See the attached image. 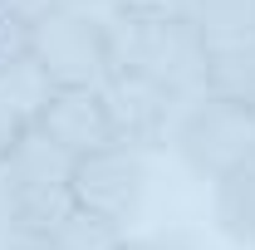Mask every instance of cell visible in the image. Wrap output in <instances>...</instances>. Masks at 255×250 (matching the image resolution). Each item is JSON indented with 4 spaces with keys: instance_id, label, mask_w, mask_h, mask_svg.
Returning <instances> with one entry per match:
<instances>
[{
    "instance_id": "cell-1",
    "label": "cell",
    "mask_w": 255,
    "mask_h": 250,
    "mask_svg": "<svg viewBox=\"0 0 255 250\" xmlns=\"http://www.w3.org/2000/svg\"><path fill=\"white\" fill-rule=\"evenodd\" d=\"M108 30V64L123 79H142L177 103H196L206 94L211 49L196 34L187 15H142V10H113L103 15ZM108 74V79H113Z\"/></svg>"
},
{
    "instance_id": "cell-2",
    "label": "cell",
    "mask_w": 255,
    "mask_h": 250,
    "mask_svg": "<svg viewBox=\"0 0 255 250\" xmlns=\"http://www.w3.org/2000/svg\"><path fill=\"white\" fill-rule=\"evenodd\" d=\"M167 147L182 157L187 172H196L201 182H221L246 157H255V108H241V103L216 98V94H201L196 103L182 108Z\"/></svg>"
},
{
    "instance_id": "cell-3",
    "label": "cell",
    "mask_w": 255,
    "mask_h": 250,
    "mask_svg": "<svg viewBox=\"0 0 255 250\" xmlns=\"http://www.w3.org/2000/svg\"><path fill=\"white\" fill-rule=\"evenodd\" d=\"M30 59L44 69L54 89H103L113 74L103 15L64 10V5L49 10L30 30Z\"/></svg>"
},
{
    "instance_id": "cell-4",
    "label": "cell",
    "mask_w": 255,
    "mask_h": 250,
    "mask_svg": "<svg viewBox=\"0 0 255 250\" xmlns=\"http://www.w3.org/2000/svg\"><path fill=\"white\" fill-rule=\"evenodd\" d=\"M147 182H152V152L132 142H108L74 162V206L128 231V221L147 201Z\"/></svg>"
},
{
    "instance_id": "cell-5",
    "label": "cell",
    "mask_w": 255,
    "mask_h": 250,
    "mask_svg": "<svg viewBox=\"0 0 255 250\" xmlns=\"http://www.w3.org/2000/svg\"><path fill=\"white\" fill-rule=\"evenodd\" d=\"M103 98H108V113L118 127V142H132L142 152H157L162 142H172V127L187 108V103L167 98L162 89L142 84V79H123V74H113L103 84Z\"/></svg>"
},
{
    "instance_id": "cell-6",
    "label": "cell",
    "mask_w": 255,
    "mask_h": 250,
    "mask_svg": "<svg viewBox=\"0 0 255 250\" xmlns=\"http://www.w3.org/2000/svg\"><path fill=\"white\" fill-rule=\"evenodd\" d=\"M34 127L49 142H59L74 162L98 152V147H108V142H118V127H113V113H108L103 89H54L49 108L39 113Z\"/></svg>"
},
{
    "instance_id": "cell-7",
    "label": "cell",
    "mask_w": 255,
    "mask_h": 250,
    "mask_svg": "<svg viewBox=\"0 0 255 250\" xmlns=\"http://www.w3.org/2000/svg\"><path fill=\"white\" fill-rule=\"evenodd\" d=\"M49 98H54V84L44 79V69L30 54L15 59L10 69H0V157L39 123V113L49 108Z\"/></svg>"
},
{
    "instance_id": "cell-8",
    "label": "cell",
    "mask_w": 255,
    "mask_h": 250,
    "mask_svg": "<svg viewBox=\"0 0 255 250\" xmlns=\"http://www.w3.org/2000/svg\"><path fill=\"white\" fill-rule=\"evenodd\" d=\"M0 241L10 250H123L128 231L113 226V221H103V216H94V211H84V206H74V211H64L34 241H15V236H0Z\"/></svg>"
},
{
    "instance_id": "cell-9",
    "label": "cell",
    "mask_w": 255,
    "mask_h": 250,
    "mask_svg": "<svg viewBox=\"0 0 255 250\" xmlns=\"http://www.w3.org/2000/svg\"><path fill=\"white\" fill-rule=\"evenodd\" d=\"M187 15L211 54L251 49L255 44V0H187Z\"/></svg>"
},
{
    "instance_id": "cell-10",
    "label": "cell",
    "mask_w": 255,
    "mask_h": 250,
    "mask_svg": "<svg viewBox=\"0 0 255 250\" xmlns=\"http://www.w3.org/2000/svg\"><path fill=\"white\" fill-rule=\"evenodd\" d=\"M211 216L236 246H255V157H246L221 182H211Z\"/></svg>"
},
{
    "instance_id": "cell-11",
    "label": "cell",
    "mask_w": 255,
    "mask_h": 250,
    "mask_svg": "<svg viewBox=\"0 0 255 250\" xmlns=\"http://www.w3.org/2000/svg\"><path fill=\"white\" fill-rule=\"evenodd\" d=\"M206 94L231 98L241 108H255V44L251 49H231V54H211Z\"/></svg>"
},
{
    "instance_id": "cell-12",
    "label": "cell",
    "mask_w": 255,
    "mask_h": 250,
    "mask_svg": "<svg viewBox=\"0 0 255 250\" xmlns=\"http://www.w3.org/2000/svg\"><path fill=\"white\" fill-rule=\"evenodd\" d=\"M49 10H59V0H0V15L15 20V25H25V30H34Z\"/></svg>"
},
{
    "instance_id": "cell-13",
    "label": "cell",
    "mask_w": 255,
    "mask_h": 250,
    "mask_svg": "<svg viewBox=\"0 0 255 250\" xmlns=\"http://www.w3.org/2000/svg\"><path fill=\"white\" fill-rule=\"evenodd\" d=\"M123 250H196V246H187V241H162V236H142V241L128 236Z\"/></svg>"
},
{
    "instance_id": "cell-14",
    "label": "cell",
    "mask_w": 255,
    "mask_h": 250,
    "mask_svg": "<svg viewBox=\"0 0 255 250\" xmlns=\"http://www.w3.org/2000/svg\"><path fill=\"white\" fill-rule=\"evenodd\" d=\"M64 10H84V15H113V0H59Z\"/></svg>"
}]
</instances>
